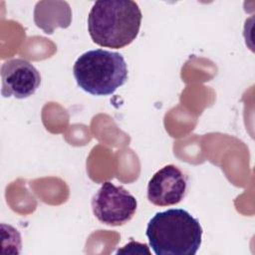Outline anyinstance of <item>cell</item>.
Returning <instances> with one entry per match:
<instances>
[{
    "mask_svg": "<svg viewBox=\"0 0 255 255\" xmlns=\"http://www.w3.org/2000/svg\"><path fill=\"white\" fill-rule=\"evenodd\" d=\"M141 18V11L134 1H96L88 16V31L99 46L120 49L136 38Z\"/></svg>",
    "mask_w": 255,
    "mask_h": 255,
    "instance_id": "6da1fadb",
    "label": "cell"
},
{
    "mask_svg": "<svg viewBox=\"0 0 255 255\" xmlns=\"http://www.w3.org/2000/svg\"><path fill=\"white\" fill-rule=\"evenodd\" d=\"M202 232L199 221L181 208L156 212L146 226L149 246L156 255H195Z\"/></svg>",
    "mask_w": 255,
    "mask_h": 255,
    "instance_id": "7a4b0ae2",
    "label": "cell"
},
{
    "mask_svg": "<svg viewBox=\"0 0 255 255\" xmlns=\"http://www.w3.org/2000/svg\"><path fill=\"white\" fill-rule=\"evenodd\" d=\"M73 74L78 86L94 96L114 94L128 77L124 56L104 49L83 53L74 64Z\"/></svg>",
    "mask_w": 255,
    "mask_h": 255,
    "instance_id": "3957f363",
    "label": "cell"
},
{
    "mask_svg": "<svg viewBox=\"0 0 255 255\" xmlns=\"http://www.w3.org/2000/svg\"><path fill=\"white\" fill-rule=\"evenodd\" d=\"M137 201L124 186L104 182L92 198V209L99 221L110 226L128 223L135 214Z\"/></svg>",
    "mask_w": 255,
    "mask_h": 255,
    "instance_id": "277c9868",
    "label": "cell"
},
{
    "mask_svg": "<svg viewBox=\"0 0 255 255\" xmlns=\"http://www.w3.org/2000/svg\"><path fill=\"white\" fill-rule=\"evenodd\" d=\"M1 94L4 98L26 99L35 94L41 84L38 70L24 59H11L1 66Z\"/></svg>",
    "mask_w": 255,
    "mask_h": 255,
    "instance_id": "5b68a950",
    "label": "cell"
},
{
    "mask_svg": "<svg viewBox=\"0 0 255 255\" xmlns=\"http://www.w3.org/2000/svg\"><path fill=\"white\" fill-rule=\"evenodd\" d=\"M187 176L174 164L157 170L147 184V199L157 206L179 203L186 195Z\"/></svg>",
    "mask_w": 255,
    "mask_h": 255,
    "instance_id": "8992f818",
    "label": "cell"
},
{
    "mask_svg": "<svg viewBox=\"0 0 255 255\" xmlns=\"http://www.w3.org/2000/svg\"><path fill=\"white\" fill-rule=\"evenodd\" d=\"M72 20V12L67 2L41 1L36 4L34 21L46 34H52L55 28H67Z\"/></svg>",
    "mask_w": 255,
    "mask_h": 255,
    "instance_id": "52a82bcc",
    "label": "cell"
}]
</instances>
